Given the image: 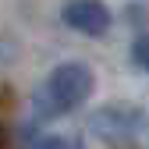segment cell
Returning <instances> with one entry per match:
<instances>
[{
	"instance_id": "obj_2",
	"label": "cell",
	"mask_w": 149,
	"mask_h": 149,
	"mask_svg": "<svg viewBox=\"0 0 149 149\" xmlns=\"http://www.w3.org/2000/svg\"><path fill=\"white\" fill-rule=\"evenodd\" d=\"M89 128H92V135H100L103 142H128V139L139 135L142 114H135V110H128V107H103V110H96V114L89 117Z\"/></svg>"
},
{
	"instance_id": "obj_5",
	"label": "cell",
	"mask_w": 149,
	"mask_h": 149,
	"mask_svg": "<svg viewBox=\"0 0 149 149\" xmlns=\"http://www.w3.org/2000/svg\"><path fill=\"white\" fill-rule=\"evenodd\" d=\"M32 149H74V142L61 139V135H43V139H36Z\"/></svg>"
},
{
	"instance_id": "obj_4",
	"label": "cell",
	"mask_w": 149,
	"mask_h": 149,
	"mask_svg": "<svg viewBox=\"0 0 149 149\" xmlns=\"http://www.w3.org/2000/svg\"><path fill=\"white\" fill-rule=\"evenodd\" d=\"M132 61L142 71H149V36H139V39L132 43Z\"/></svg>"
},
{
	"instance_id": "obj_1",
	"label": "cell",
	"mask_w": 149,
	"mask_h": 149,
	"mask_svg": "<svg viewBox=\"0 0 149 149\" xmlns=\"http://www.w3.org/2000/svg\"><path fill=\"white\" fill-rule=\"evenodd\" d=\"M92 89H96V74H92L89 64L82 61H64L50 71L46 85L39 89V96H36V107H39V114H71V110H78L89 96Z\"/></svg>"
},
{
	"instance_id": "obj_3",
	"label": "cell",
	"mask_w": 149,
	"mask_h": 149,
	"mask_svg": "<svg viewBox=\"0 0 149 149\" xmlns=\"http://www.w3.org/2000/svg\"><path fill=\"white\" fill-rule=\"evenodd\" d=\"M61 18L68 29L82 32V36H103L110 29V7L103 0H68Z\"/></svg>"
}]
</instances>
